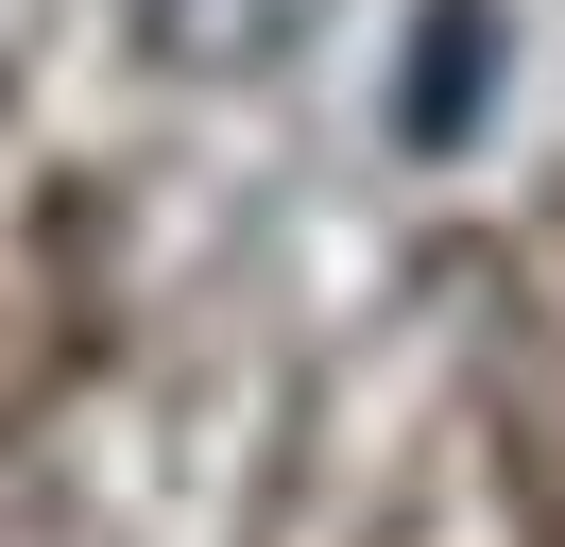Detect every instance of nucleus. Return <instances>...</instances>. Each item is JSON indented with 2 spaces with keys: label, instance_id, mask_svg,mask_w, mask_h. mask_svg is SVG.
Listing matches in <instances>:
<instances>
[{
  "label": "nucleus",
  "instance_id": "f03ea898",
  "mask_svg": "<svg viewBox=\"0 0 565 547\" xmlns=\"http://www.w3.org/2000/svg\"><path fill=\"white\" fill-rule=\"evenodd\" d=\"M275 18H291V0H154V34H172L189 68H257V52H275Z\"/></svg>",
  "mask_w": 565,
  "mask_h": 547
},
{
  "label": "nucleus",
  "instance_id": "f257e3e1",
  "mask_svg": "<svg viewBox=\"0 0 565 547\" xmlns=\"http://www.w3.org/2000/svg\"><path fill=\"white\" fill-rule=\"evenodd\" d=\"M497 68V0H428V52H412V137H446Z\"/></svg>",
  "mask_w": 565,
  "mask_h": 547
}]
</instances>
